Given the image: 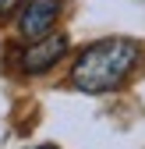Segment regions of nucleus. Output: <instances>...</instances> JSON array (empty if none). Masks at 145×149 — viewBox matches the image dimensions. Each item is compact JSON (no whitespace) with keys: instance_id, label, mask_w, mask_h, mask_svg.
<instances>
[{"instance_id":"4","label":"nucleus","mask_w":145,"mask_h":149,"mask_svg":"<svg viewBox=\"0 0 145 149\" xmlns=\"http://www.w3.org/2000/svg\"><path fill=\"white\" fill-rule=\"evenodd\" d=\"M18 4H21V0H0V18H4V14H11Z\"/></svg>"},{"instance_id":"3","label":"nucleus","mask_w":145,"mask_h":149,"mask_svg":"<svg viewBox=\"0 0 145 149\" xmlns=\"http://www.w3.org/2000/svg\"><path fill=\"white\" fill-rule=\"evenodd\" d=\"M60 7L64 0H25L21 4V14H18V32L25 39H39L46 36L60 18Z\"/></svg>"},{"instance_id":"2","label":"nucleus","mask_w":145,"mask_h":149,"mask_svg":"<svg viewBox=\"0 0 145 149\" xmlns=\"http://www.w3.org/2000/svg\"><path fill=\"white\" fill-rule=\"evenodd\" d=\"M64 53H67V36L64 32H46L21 50V71L25 74H46L50 68H57V61Z\"/></svg>"},{"instance_id":"1","label":"nucleus","mask_w":145,"mask_h":149,"mask_svg":"<svg viewBox=\"0 0 145 149\" xmlns=\"http://www.w3.org/2000/svg\"><path fill=\"white\" fill-rule=\"evenodd\" d=\"M138 57H142V46L135 39H120V36L99 39L78 53L75 68H71V82L81 92H113L131 78Z\"/></svg>"},{"instance_id":"5","label":"nucleus","mask_w":145,"mask_h":149,"mask_svg":"<svg viewBox=\"0 0 145 149\" xmlns=\"http://www.w3.org/2000/svg\"><path fill=\"white\" fill-rule=\"evenodd\" d=\"M32 149H57V146H32Z\"/></svg>"}]
</instances>
